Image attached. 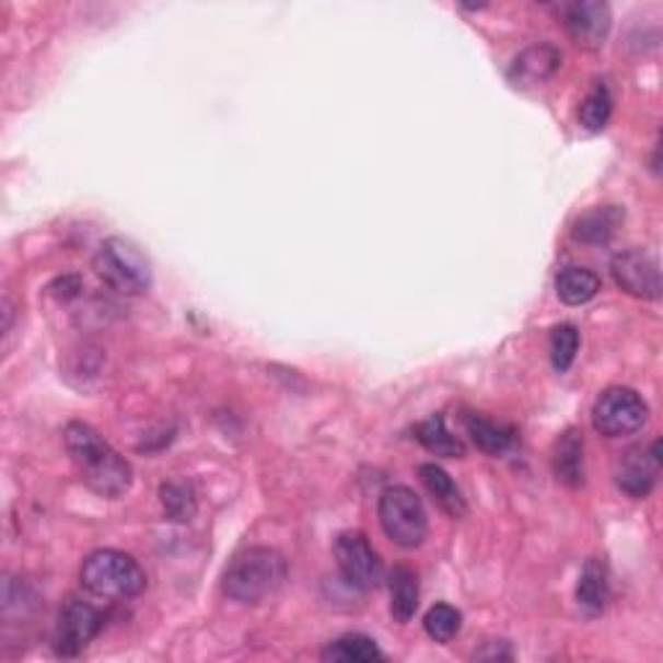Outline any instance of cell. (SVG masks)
<instances>
[{"mask_svg":"<svg viewBox=\"0 0 663 663\" xmlns=\"http://www.w3.org/2000/svg\"><path fill=\"white\" fill-rule=\"evenodd\" d=\"M609 270L617 288H623L625 293L635 295V299H661L659 263H655V257H651L645 249H625L615 254Z\"/></svg>","mask_w":663,"mask_h":663,"instance_id":"cell-9","label":"cell"},{"mask_svg":"<svg viewBox=\"0 0 663 663\" xmlns=\"http://www.w3.org/2000/svg\"><path fill=\"white\" fill-rule=\"evenodd\" d=\"M661 443L653 441L651 446H635L619 454L615 464L617 488L630 498H648L659 482L661 472Z\"/></svg>","mask_w":663,"mask_h":663,"instance_id":"cell-10","label":"cell"},{"mask_svg":"<svg viewBox=\"0 0 663 663\" xmlns=\"http://www.w3.org/2000/svg\"><path fill=\"white\" fill-rule=\"evenodd\" d=\"M146 570L132 555L119 549H96L81 566V583L89 594L109 602L136 598L146 591Z\"/></svg>","mask_w":663,"mask_h":663,"instance_id":"cell-3","label":"cell"},{"mask_svg":"<svg viewBox=\"0 0 663 663\" xmlns=\"http://www.w3.org/2000/svg\"><path fill=\"white\" fill-rule=\"evenodd\" d=\"M591 420H594L596 433L606 435V439H625V435L638 433L648 422V405L635 389L627 386H612L598 394L591 410Z\"/></svg>","mask_w":663,"mask_h":663,"instance_id":"cell-6","label":"cell"},{"mask_svg":"<svg viewBox=\"0 0 663 663\" xmlns=\"http://www.w3.org/2000/svg\"><path fill=\"white\" fill-rule=\"evenodd\" d=\"M422 625H426L430 640H435V643H449V640H454L458 630H462V612L449 604H435L428 609Z\"/></svg>","mask_w":663,"mask_h":663,"instance_id":"cell-23","label":"cell"},{"mask_svg":"<svg viewBox=\"0 0 663 663\" xmlns=\"http://www.w3.org/2000/svg\"><path fill=\"white\" fill-rule=\"evenodd\" d=\"M562 66V53L549 42H539V45L526 47L524 53L516 55V60L511 62L508 68L505 79L513 89H534L542 86V83L552 79V75L560 70Z\"/></svg>","mask_w":663,"mask_h":663,"instance_id":"cell-12","label":"cell"},{"mask_svg":"<svg viewBox=\"0 0 663 663\" xmlns=\"http://www.w3.org/2000/svg\"><path fill=\"white\" fill-rule=\"evenodd\" d=\"M464 426H467V433L475 441V446L490 456H503L505 451H511L513 441H516V430L511 426L488 420L482 415H467Z\"/></svg>","mask_w":663,"mask_h":663,"instance_id":"cell-18","label":"cell"},{"mask_svg":"<svg viewBox=\"0 0 663 663\" xmlns=\"http://www.w3.org/2000/svg\"><path fill=\"white\" fill-rule=\"evenodd\" d=\"M557 295L568 306H583V303L594 301L602 291V278L591 272L589 267H566L555 280Z\"/></svg>","mask_w":663,"mask_h":663,"instance_id":"cell-19","label":"cell"},{"mask_svg":"<svg viewBox=\"0 0 663 663\" xmlns=\"http://www.w3.org/2000/svg\"><path fill=\"white\" fill-rule=\"evenodd\" d=\"M66 451L83 482L102 498H123L132 485V467L86 422H68Z\"/></svg>","mask_w":663,"mask_h":663,"instance_id":"cell-1","label":"cell"},{"mask_svg":"<svg viewBox=\"0 0 663 663\" xmlns=\"http://www.w3.org/2000/svg\"><path fill=\"white\" fill-rule=\"evenodd\" d=\"M578 345H581V335H578L575 327L562 324V327L552 329V337H549V358H552L557 373H566L570 365H573Z\"/></svg>","mask_w":663,"mask_h":663,"instance_id":"cell-25","label":"cell"},{"mask_svg":"<svg viewBox=\"0 0 663 663\" xmlns=\"http://www.w3.org/2000/svg\"><path fill=\"white\" fill-rule=\"evenodd\" d=\"M568 37L581 49H598L609 37L612 11L602 0H581V3L568 5L562 13Z\"/></svg>","mask_w":663,"mask_h":663,"instance_id":"cell-11","label":"cell"},{"mask_svg":"<svg viewBox=\"0 0 663 663\" xmlns=\"http://www.w3.org/2000/svg\"><path fill=\"white\" fill-rule=\"evenodd\" d=\"M379 521L394 545L418 549L428 537V513L415 490L394 485L379 498Z\"/></svg>","mask_w":663,"mask_h":663,"instance_id":"cell-5","label":"cell"},{"mask_svg":"<svg viewBox=\"0 0 663 663\" xmlns=\"http://www.w3.org/2000/svg\"><path fill=\"white\" fill-rule=\"evenodd\" d=\"M94 267L98 278H102L112 291L123 295H143L153 283L148 257L140 252V246L123 236H112L98 246Z\"/></svg>","mask_w":663,"mask_h":663,"instance_id":"cell-4","label":"cell"},{"mask_svg":"<svg viewBox=\"0 0 663 663\" xmlns=\"http://www.w3.org/2000/svg\"><path fill=\"white\" fill-rule=\"evenodd\" d=\"M161 505L172 521H189L197 511V500L193 485L187 482H166L161 488Z\"/></svg>","mask_w":663,"mask_h":663,"instance_id":"cell-24","label":"cell"},{"mask_svg":"<svg viewBox=\"0 0 663 663\" xmlns=\"http://www.w3.org/2000/svg\"><path fill=\"white\" fill-rule=\"evenodd\" d=\"M418 475L430 498L441 505V511H446L451 519H462L467 513V500H464L462 490L456 488L446 469H441L439 464H420Z\"/></svg>","mask_w":663,"mask_h":663,"instance_id":"cell-13","label":"cell"},{"mask_svg":"<svg viewBox=\"0 0 663 663\" xmlns=\"http://www.w3.org/2000/svg\"><path fill=\"white\" fill-rule=\"evenodd\" d=\"M552 469L557 479L568 488H578L583 482V439L578 430H566L555 443Z\"/></svg>","mask_w":663,"mask_h":663,"instance_id":"cell-17","label":"cell"},{"mask_svg":"<svg viewBox=\"0 0 663 663\" xmlns=\"http://www.w3.org/2000/svg\"><path fill=\"white\" fill-rule=\"evenodd\" d=\"M609 117H612L609 86H606L604 81H598L581 102V109H578V123H581L585 130L598 132V130H604L606 123H609Z\"/></svg>","mask_w":663,"mask_h":663,"instance_id":"cell-22","label":"cell"},{"mask_svg":"<svg viewBox=\"0 0 663 663\" xmlns=\"http://www.w3.org/2000/svg\"><path fill=\"white\" fill-rule=\"evenodd\" d=\"M389 612L394 617V623L407 625L415 617V612H418L420 604V583L418 575H415V570L397 566L389 573Z\"/></svg>","mask_w":663,"mask_h":663,"instance_id":"cell-15","label":"cell"},{"mask_svg":"<svg viewBox=\"0 0 663 663\" xmlns=\"http://www.w3.org/2000/svg\"><path fill=\"white\" fill-rule=\"evenodd\" d=\"M104 612L96 609L94 604L81 602V598H70L62 606L58 623L53 632V648L62 659H75L89 648L91 640L102 632Z\"/></svg>","mask_w":663,"mask_h":663,"instance_id":"cell-7","label":"cell"},{"mask_svg":"<svg viewBox=\"0 0 663 663\" xmlns=\"http://www.w3.org/2000/svg\"><path fill=\"white\" fill-rule=\"evenodd\" d=\"M625 221V210H619L617 206H604V208H594L589 213L581 216L575 221L573 229V239L581 244H606L612 236L617 234V229Z\"/></svg>","mask_w":663,"mask_h":663,"instance_id":"cell-16","label":"cell"},{"mask_svg":"<svg viewBox=\"0 0 663 663\" xmlns=\"http://www.w3.org/2000/svg\"><path fill=\"white\" fill-rule=\"evenodd\" d=\"M335 557L352 589L373 591L384 581V562L361 532H342L335 542Z\"/></svg>","mask_w":663,"mask_h":663,"instance_id":"cell-8","label":"cell"},{"mask_svg":"<svg viewBox=\"0 0 663 663\" xmlns=\"http://www.w3.org/2000/svg\"><path fill=\"white\" fill-rule=\"evenodd\" d=\"M415 439L435 456H464V443L446 428V418H443V415H430L426 422H420V426L415 428Z\"/></svg>","mask_w":663,"mask_h":663,"instance_id":"cell-21","label":"cell"},{"mask_svg":"<svg viewBox=\"0 0 663 663\" xmlns=\"http://www.w3.org/2000/svg\"><path fill=\"white\" fill-rule=\"evenodd\" d=\"M575 598L578 606H581L589 617L602 615L606 609V602H609V578H606L604 562L598 560L585 562L581 575H578Z\"/></svg>","mask_w":663,"mask_h":663,"instance_id":"cell-14","label":"cell"},{"mask_svg":"<svg viewBox=\"0 0 663 663\" xmlns=\"http://www.w3.org/2000/svg\"><path fill=\"white\" fill-rule=\"evenodd\" d=\"M288 578L286 557L272 547H249L231 560L223 575V594L231 602L254 606L280 591Z\"/></svg>","mask_w":663,"mask_h":663,"instance_id":"cell-2","label":"cell"},{"mask_svg":"<svg viewBox=\"0 0 663 663\" xmlns=\"http://www.w3.org/2000/svg\"><path fill=\"white\" fill-rule=\"evenodd\" d=\"M324 661H335V663H373L384 659L381 648L376 645V640H371L369 635H342L337 638L335 643H329L322 653Z\"/></svg>","mask_w":663,"mask_h":663,"instance_id":"cell-20","label":"cell"}]
</instances>
